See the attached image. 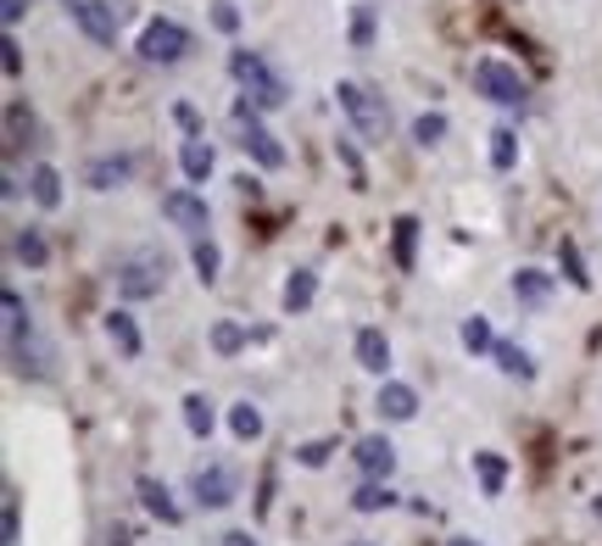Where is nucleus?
Returning <instances> with one entry per match:
<instances>
[{
  "instance_id": "obj_30",
  "label": "nucleus",
  "mask_w": 602,
  "mask_h": 546,
  "mask_svg": "<svg viewBox=\"0 0 602 546\" xmlns=\"http://www.w3.org/2000/svg\"><path fill=\"white\" fill-rule=\"evenodd\" d=\"M190 256H196V280H201V285H212V280H218V245L201 234V240L190 245Z\"/></svg>"
},
{
  "instance_id": "obj_5",
  "label": "nucleus",
  "mask_w": 602,
  "mask_h": 546,
  "mask_svg": "<svg viewBox=\"0 0 602 546\" xmlns=\"http://www.w3.org/2000/svg\"><path fill=\"white\" fill-rule=\"evenodd\" d=\"M185 51H190V29L174 18H151L140 29V62H151V67H174V62H185Z\"/></svg>"
},
{
  "instance_id": "obj_14",
  "label": "nucleus",
  "mask_w": 602,
  "mask_h": 546,
  "mask_svg": "<svg viewBox=\"0 0 602 546\" xmlns=\"http://www.w3.org/2000/svg\"><path fill=\"white\" fill-rule=\"evenodd\" d=\"M374 407H380V413H385L391 424H407V418L418 413V391H413V385H402V380H385V385H380V402H374Z\"/></svg>"
},
{
  "instance_id": "obj_22",
  "label": "nucleus",
  "mask_w": 602,
  "mask_h": 546,
  "mask_svg": "<svg viewBox=\"0 0 602 546\" xmlns=\"http://www.w3.org/2000/svg\"><path fill=\"white\" fill-rule=\"evenodd\" d=\"M474 474H480V491H485V496H502V485H507V463L496 458V451H474Z\"/></svg>"
},
{
  "instance_id": "obj_32",
  "label": "nucleus",
  "mask_w": 602,
  "mask_h": 546,
  "mask_svg": "<svg viewBox=\"0 0 602 546\" xmlns=\"http://www.w3.org/2000/svg\"><path fill=\"white\" fill-rule=\"evenodd\" d=\"M558 262H563V273H569V285H574V291H591V273H585V262H580V251H574L569 240L558 245Z\"/></svg>"
},
{
  "instance_id": "obj_7",
  "label": "nucleus",
  "mask_w": 602,
  "mask_h": 546,
  "mask_svg": "<svg viewBox=\"0 0 602 546\" xmlns=\"http://www.w3.org/2000/svg\"><path fill=\"white\" fill-rule=\"evenodd\" d=\"M73 18L96 45H118V23L129 18V7H112V0H78Z\"/></svg>"
},
{
  "instance_id": "obj_25",
  "label": "nucleus",
  "mask_w": 602,
  "mask_h": 546,
  "mask_svg": "<svg viewBox=\"0 0 602 546\" xmlns=\"http://www.w3.org/2000/svg\"><path fill=\"white\" fill-rule=\"evenodd\" d=\"M23 140H34V112L23 101H12L7 107V151H18Z\"/></svg>"
},
{
  "instance_id": "obj_28",
  "label": "nucleus",
  "mask_w": 602,
  "mask_h": 546,
  "mask_svg": "<svg viewBox=\"0 0 602 546\" xmlns=\"http://www.w3.org/2000/svg\"><path fill=\"white\" fill-rule=\"evenodd\" d=\"M12 251H18V262H29V267H45V262H51V245H45V234H40V229H23Z\"/></svg>"
},
{
  "instance_id": "obj_17",
  "label": "nucleus",
  "mask_w": 602,
  "mask_h": 546,
  "mask_svg": "<svg viewBox=\"0 0 602 546\" xmlns=\"http://www.w3.org/2000/svg\"><path fill=\"white\" fill-rule=\"evenodd\" d=\"M313 296H318V273L313 267H296L291 280H285V291H280V302H285V313L296 318V313H307L313 307Z\"/></svg>"
},
{
  "instance_id": "obj_10",
  "label": "nucleus",
  "mask_w": 602,
  "mask_h": 546,
  "mask_svg": "<svg viewBox=\"0 0 602 546\" xmlns=\"http://www.w3.org/2000/svg\"><path fill=\"white\" fill-rule=\"evenodd\" d=\"M134 491H140V502H145V513H151V518H162L167 529H174V524H185V507L174 502V491H167L162 480H151V474H140V480H134Z\"/></svg>"
},
{
  "instance_id": "obj_45",
  "label": "nucleus",
  "mask_w": 602,
  "mask_h": 546,
  "mask_svg": "<svg viewBox=\"0 0 602 546\" xmlns=\"http://www.w3.org/2000/svg\"><path fill=\"white\" fill-rule=\"evenodd\" d=\"M67 7H78V0H67Z\"/></svg>"
},
{
  "instance_id": "obj_35",
  "label": "nucleus",
  "mask_w": 602,
  "mask_h": 546,
  "mask_svg": "<svg viewBox=\"0 0 602 546\" xmlns=\"http://www.w3.org/2000/svg\"><path fill=\"white\" fill-rule=\"evenodd\" d=\"M0 535H7V546H18V535H23V518H18V491L7 485V524H0Z\"/></svg>"
},
{
  "instance_id": "obj_38",
  "label": "nucleus",
  "mask_w": 602,
  "mask_h": 546,
  "mask_svg": "<svg viewBox=\"0 0 602 546\" xmlns=\"http://www.w3.org/2000/svg\"><path fill=\"white\" fill-rule=\"evenodd\" d=\"M212 29H218V34H234V29H240V12L229 7V0H218V7H212Z\"/></svg>"
},
{
  "instance_id": "obj_15",
  "label": "nucleus",
  "mask_w": 602,
  "mask_h": 546,
  "mask_svg": "<svg viewBox=\"0 0 602 546\" xmlns=\"http://www.w3.org/2000/svg\"><path fill=\"white\" fill-rule=\"evenodd\" d=\"M29 196H34L40 212H56V207H62V173H56L51 162H34V173H29Z\"/></svg>"
},
{
  "instance_id": "obj_34",
  "label": "nucleus",
  "mask_w": 602,
  "mask_h": 546,
  "mask_svg": "<svg viewBox=\"0 0 602 546\" xmlns=\"http://www.w3.org/2000/svg\"><path fill=\"white\" fill-rule=\"evenodd\" d=\"M329 451H335L329 440H307V446H296V463H307V469H324V463H329Z\"/></svg>"
},
{
  "instance_id": "obj_29",
  "label": "nucleus",
  "mask_w": 602,
  "mask_h": 546,
  "mask_svg": "<svg viewBox=\"0 0 602 546\" xmlns=\"http://www.w3.org/2000/svg\"><path fill=\"white\" fill-rule=\"evenodd\" d=\"M391 502H396V496H391V485H380V480H369V485L352 491V507H358V513H385Z\"/></svg>"
},
{
  "instance_id": "obj_8",
  "label": "nucleus",
  "mask_w": 602,
  "mask_h": 546,
  "mask_svg": "<svg viewBox=\"0 0 602 546\" xmlns=\"http://www.w3.org/2000/svg\"><path fill=\"white\" fill-rule=\"evenodd\" d=\"M162 218L174 223V229H185L190 240H201V234L212 229L207 201H201V196H190V190H167V196H162Z\"/></svg>"
},
{
  "instance_id": "obj_31",
  "label": "nucleus",
  "mask_w": 602,
  "mask_h": 546,
  "mask_svg": "<svg viewBox=\"0 0 602 546\" xmlns=\"http://www.w3.org/2000/svg\"><path fill=\"white\" fill-rule=\"evenodd\" d=\"M240 346H245V329H240V324H229V318L212 324V351H218V357H234Z\"/></svg>"
},
{
  "instance_id": "obj_12",
  "label": "nucleus",
  "mask_w": 602,
  "mask_h": 546,
  "mask_svg": "<svg viewBox=\"0 0 602 546\" xmlns=\"http://www.w3.org/2000/svg\"><path fill=\"white\" fill-rule=\"evenodd\" d=\"M352 458H358V469H363L369 480H385V474H391V463H396V446H391L385 435H363Z\"/></svg>"
},
{
  "instance_id": "obj_39",
  "label": "nucleus",
  "mask_w": 602,
  "mask_h": 546,
  "mask_svg": "<svg viewBox=\"0 0 602 546\" xmlns=\"http://www.w3.org/2000/svg\"><path fill=\"white\" fill-rule=\"evenodd\" d=\"M0 67H7V78H18V73H23V51H18V40L0 45Z\"/></svg>"
},
{
  "instance_id": "obj_46",
  "label": "nucleus",
  "mask_w": 602,
  "mask_h": 546,
  "mask_svg": "<svg viewBox=\"0 0 602 546\" xmlns=\"http://www.w3.org/2000/svg\"><path fill=\"white\" fill-rule=\"evenodd\" d=\"M358 546H369V540H358Z\"/></svg>"
},
{
  "instance_id": "obj_2",
  "label": "nucleus",
  "mask_w": 602,
  "mask_h": 546,
  "mask_svg": "<svg viewBox=\"0 0 602 546\" xmlns=\"http://www.w3.org/2000/svg\"><path fill=\"white\" fill-rule=\"evenodd\" d=\"M234 134H240V151L256 162V167H269V173H280L285 167V145L269 134V123L256 118V101L251 96H240L234 101Z\"/></svg>"
},
{
  "instance_id": "obj_33",
  "label": "nucleus",
  "mask_w": 602,
  "mask_h": 546,
  "mask_svg": "<svg viewBox=\"0 0 602 546\" xmlns=\"http://www.w3.org/2000/svg\"><path fill=\"white\" fill-rule=\"evenodd\" d=\"M441 134H447V118H441V112H424V118L413 123V140H418L424 151H429V145H441Z\"/></svg>"
},
{
  "instance_id": "obj_26",
  "label": "nucleus",
  "mask_w": 602,
  "mask_h": 546,
  "mask_svg": "<svg viewBox=\"0 0 602 546\" xmlns=\"http://www.w3.org/2000/svg\"><path fill=\"white\" fill-rule=\"evenodd\" d=\"M229 429H234V440H256L263 435V413H256L251 402H234L229 407Z\"/></svg>"
},
{
  "instance_id": "obj_6",
  "label": "nucleus",
  "mask_w": 602,
  "mask_h": 546,
  "mask_svg": "<svg viewBox=\"0 0 602 546\" xmlns=\"http://www.w3.org/2000/svg\"><path fill=\"white\" fill-rule=\"evenodd\" d=\"M474 89L485 101H496V107H525V96H530V84L519 78V67H507L496 56L474 62Z\"/></svg>"
},
{
  "instance_id": "obj_23",
  "label": "nucleus",
  "mask_w": 602,
  "mask_h": 546,
  "mask_svg": "<svg viewBox=\"0 0 602 546\" xmlns=\"http://www.w3.org/2000/svg\"><path fill=\"white\" fill-rule=\"evenodd\" d=\"M458 340L480 357V351H496V335H491V318L485 313H474V318H463V329H458Z\"/></svg>"
},
{
  "instance_id": "obj_24",
  "label": "nucleus",
  "mask_w": 602,
  "mask_h": 546,
  "mask_svg": "<svg viewBox=\"0 0 602 546\" xmlns=\"http://www.w3.org/2000/svg\"><path fill=\"white\" fill-rule=\"evenodd\" d=\"M513 162H519V134H513V129H491V167L507 173Z\"/></svg>"
},
{
  "instance_id": "obj_36",
  "label": "nucleus",
  "mask_w": 602,
  "mask_h": 546,
  "mask_svg": "<svg viewBox=\"0 0 602 546\" xmlns=\"http://www.w3.org/2000/svg\"><path fill=\"white\" fill-rule=\"evenodd\" d=\"M369 40H374V12H369V7H358V18H352V45H358V51H369Z\"/></svg>"
},
{
  "instance_id": "obj_37",
  "label": "nucleus",
  "mask_w": 602,
  "mask_h": 546,
  "mask_svg": "<svg viewBox=\"0 0 602 546\" xmlns=\"http://www.w3.org/2000/svg\"><path fill=\"white\" fill-rule=\"evenodd\" d=\"M335 156L347 162V173H352L358 185H363V156H358V145H352V140H335Z\"/></svg>"
},
{
  "instance_id": "obj_42",
  "label": "nucleus",
  "mask_w": 602,
  "mask_h": 546,
  "mask_svg": "<svg viewBox=\"0 0 602 546\" xmlns=\"http://www.w3.org/2000/svg\"><path fill=\"white\" fill-rule=\"evenodd\" d=\"M218 546H256V535H251V529H229Z\"/></svg>"
},
{
  "instance_id": "obj_9",
  "label": "nucleus",
  "mask_w": 602,
  "mask_h": 546,
  "mask_svg": "<svg viewBox=\"0 0 602 546\" xmlns=\"http://www.w3.org/2000/svg\"><path fill=\"white\" fill-rule=\"evenodd\" d=\"M190 491H196V502H201V507H229V502H234V491H240V480H234L223 463H212V469H201V474L190 480Z\"/></svg>"
},
{
  "instance_id": "obj_3",
  "label": "nucleus",
  "mask_w": 602,
  "mask_h": 546,
  "mask_svg": "<svg viewBox=\"0 0 602 546\" xmlns=\"http://www.w3.org/2000/svg\"><path fill=\"white\" fill-rule=\"evenodd\" d=\"M335 101H340V112L352 118L358 140L380 145V140L391 134V112H385V101L374 96V89H363V84H335Z\"/></svg>"
},
{
  "instance_id": "obj_44",
  "label": "nucleus",
  "mask_w": 602,
  "mask_h": 546,
  "mask_svg": "<svg viewBox=\"0 0 602 546\" xmlns=\"http://www.w3.org/2000/svg\"><path fill=\"white\" fill-rule=\"evenodd\" d=\"M447 546H480V540H469V535H458V540H447Z\"/></svg>"
},
{
  "instance_id": "obj_20",
  "label": "nucleus",
  "mask_w": 602,
  "mask_h": 546,
  "mask_svg": "<svg viewBox=\"0 0 602 546\" xmlns=\"http://www.w3.org/2000/svg\"><path fill=\"white\" fill-rule=\"evenodd\" d=\"M179 167H185V178H196V185H201V178L212 173V145L196 134V140H185L179 145Z\"/></svg>"
},
{
  "instance_id": "obj_13",
  "label": "nucleus",
  "mask_w": 602,
  "mask_h": 546,
  "mask_svg": "<svg viewBox=\"0 0 602 546\" xmlns=\"http://www.w3.org/2000/svg\"><path fill=\"white\" fill-rule=\"evenodd\" d=\"M352 351H358V369H369V374H385V369H391V340H385V329H358Z\"/></svg>"
},
{
  "instance_id": "obj_18",
  "label": "nucleus",
  "mask_w": 602,
  "mask_h": 546,
  "mask_svg": "<svg viewBox=\"0 0 602 546\" xmlns=\"http://www.w3.org/2000/svg\"><path fill=\"white\" fill-rule=\"evenodd\" d=\"M513 296H519L525 307H547V296H552V273L519 267V273H513Z\"/></svg>"
},
{
  "instance_id": "obj_27",
  "label": "nucleus",
  "mask_w": 602,
  "mask_h": 546,
  "mask_svg": "<svg viewBox=\"0 0 602 546\" xmlns=\"http://www.w3.org/2000/svg\"><path fill=\"white\" fill-rule=\"evenodd\" d=\"M391 229H396V245H391L396 251V267L407 273L413 267V245H418V218H396Z\"/></svg>"
},
{
  "instance_id": "obj_11",
  "label": "nucleus",
  "mask_w": 602,
  "mask_h": 546,
  "mask_svg": "<svg viewBox=\"0 0 602 546\" xmlns=\"http://www.w3.org/2000/svg\"><path fill=\"white\" fill-rule=\"evenodd\" d=\"M134 178V156H96L90 167H84V185L90 190H118Z\"/></svg>"
},
{
  "instance_id": "obj_19",
  "label": "nucleus",
  "mask_w": 602,
  "mask_h": 546,
  "mask_svg": "<svg viewBox=\"0 0 602 546\" xmlns=\"http://www.w3.org/2000/svg\"><path fill=\"white\" fill-rule=\"evenodd\" d=\"M496 369L507 374V380H536V362H530V351L525 346H513V340H496Z\"/></svg>"
},
{
  "instance_id": "obj_1",
  "label": "nucleus",
  "mask_w": 602,
  "mask_h": 546,
  "mask_svg": "<svg viewBox=\"0 0 602 546\" xmlns=\"http://www.w3.org/2000/svg\"><path fill=\"white\" fill-rule=\"evenodd\" d=\"M112 280H118V296H123V302H151V296H162V285H167V251L145 245V251L123 256Z\"/></svg>"
},
{
  "instance_id": "obj_16",
  "label": "nucleus",
  "mask_w": 602,
  "mask_h": 546,
  "mask_svg": "<svg viewBox=\"0 0 602 546\" xmlns=\"http://www.w3.org/2000/svg\"><path fill=\"white\" fill-rule=\"evenodd\" d=\"M107 340L118 346V357H140V351H145L140 324H134V313H123V307H112V313H107Z\"/></svg>"
},
{
  "instance_id": "obj_43",
  "label": "nucleus",
  "mask_w": 602,
  "mask_h": 546,
  "mask_svg": "<svg viewBox=\"0 0 602 546\" xmlns=\"http://www.w3.org/2000/svg\"><path fill=\"white\" fill-rule=\"evenodd\" d=\"M112 546H134V529H123V524H118V529H112Z\"/></svg>"
},
{
  "instance_id": "obj_4",
  "label": "nucleus",
  "mask_w": 602,
  "mask_h": 546,
  "mask_svg": "<svg viewBox=\"0 0 602 546\" xmlns=\"http://www.w3.org/2000/svg\"><path fill=\"white\" fill-rule=\"evenodd\" d=\"M229 73L245 84V96H251L256 107H285V101H291V84H285L263 56H256V51H234V56H229Z\"/></svg>"
},
{
  "instance_id": "obj_21",
  "label": "nucleus",
  "mask_w": 602,
  "mask_h": 546,
  "mask_svg": "<svg viewBox=\"0 0 602 546\" xmlns=\"http://www.w3.org/2000/svg\"><path fill=\"white\" fill-rule=\"evenodd\" d=\"M212 424H218L212 402H207L201 391H190V396H185V429H190L196 440H207V435H212Z\"/></svg>"
},
{
  "instance_id": "obj_41",
  "label": "nucleus",
  "mask_w": 602,
  "mask_h": 546,
  "mask_svg": "<svg viewBox=\"0 0 602 546\" xmlns=\"http://www.w3.org/2000/svg\"><path fill=\"white\" fill-rule=\"evenodd\" d=\"M174 118H179V123H185V129H190V140H196V134H201V118H196V107H174Z\"/></svg>"
},
{
  "instance_id": "obj_40",
  "label": "nucleus",
  "mask_w": 602,
  "mask_h": 546,
  "mask_svg": "<svg viewBox=\"0 0 602 546\" xmlns=\"http://www.w3.org/2000/svg\"><path fill=\"white\" fill-rule=\"evenodd\" d=\"M23 12H29V0H0V18H7V29H18Z\"/></svg>"
}]
</instances>
